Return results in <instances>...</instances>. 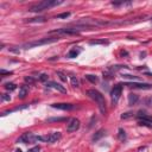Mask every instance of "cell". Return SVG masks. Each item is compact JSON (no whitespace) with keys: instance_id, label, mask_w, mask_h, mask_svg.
Returning a JSON list of instances; mask_svg holds the SVG:
<instances>
[{"instance_id":"6da1fadb","label":"cell","mask_w":152,"mask_h":152,"mask_svg":"<svg viewBox=\"0 0 152 152\" xmlns=\"http://www.w3.org/2000/svg\"><path fill=\"white\" fill-rule=\"evenodd\" d=\"M87 94H88V96L90 99H93L95 102L98 103L100 112L102 114H106L107 109H106V101H105V96H103V95L99 90H96V89H89L87 91Z\"/></svg>"},{"instance_id":"7a4b0ae2","label":"cell","mask_w":152,"mask_h":152,"mask_svg":"<svg viewBox=\"0 0 152 152\" xmlns=\"http://www.w3.org/2000/svg\"><path fill=\"white\" fill-rule=\"evenodd\" d=\"M63 1L62 0H44V1H41L33 6L30 7V11L31 12H42L49 7H52V6H57V5H61Z\"/></svg>"},{"instance_id":"3957f363","label":"cell","mask_w":152,"mask_h":152,"mask_svg":"<svg viewBox=\"0 0 152 152\" xmlns=\"http://www.w3.org/2000/svg\"><path fill=\"white\" fill-rule=\"evenodd\" d=\"M60 38L58 37H49V38H43V39H39V41H34V42H30V43H26L23 45V48L25 49H30V48H33V46H41V45H45V44H50V43H53V42H57Z\"/></svg>"},{"instance_id":"277c9868","label":"cell","mask_w":152,"mask_h":152,"mask_svg":"<svg viewBox=\"0 0 152 152\" xmlns=\"http://www.w3.org/2000/svg\"><path fill=\"white\" fill-rule=\"evenodd\" d=\"M62 138L61 132H53L48 136H37V141H44V143H56Z\"/></svg>"},{"instance_id":"5b68a950","label":"cell","mask_w":152,"mask_h":152,"mask_svg":"<svg viewBox=\"0 0 152 152\" xmlns=\"http://www.w3.org/2000/svg\"><path fill=\"white\" fill-rule=\"evenodd\" d=\"M122 93V84H117V86H114L112 91H110V98H112V102L113 105H115L119 99H120V95Z\"/></svg>"},{"instance_id":"8992f818","label":"cell","mask_w":152,"mask_h":152,"mask_svg":"<svg viewBox=\"0 0 152 152\" xmlns=\"http://www.w3.org/2000/svg\"><path fill=\"white\" fill-rule=\"evenodd\" d=\"M37 141V136H34L33 133L31 132H26L24 134H22L17 139V143H23V144H26V143H34Z\"/></svg>"},{"instance_id":"52a82bcc","label":"cell","mask_w":152,"mask_h":152,"mask_svg":"<svg viewBox=\"0 0 152 152\" xmlns=\"http://www.w3.org/2000/svg\"><path fill=\"white\" fill-rule=\"evenodd\" d=\"M138 124L140 126H145V127H150L152 128V117H148V115H145V114H143V115H138Z\"/></svg>"},{"instance_id":"ba28073f","label":"cell","mask_w":152,"mask_h":152,"mask_svg":"<svg viewBox=\"0 0 152 152\" xmlns=\"http://www.w3.org/2000/svg\"><path fill=\"white\" fill-rule=\"evenodd\" d=\"M80 120L76 119V118H72L68 121L67 124V131L68 132H76L79 128H80Z\"/></svg>"},{"instance_id":"9c48e42d","label":"cell","mask_w":152,"mask_h":152,"mask_svg":"<svg viewBox=\"0 0 152 152\" xmlns=\"http://www.w3.org/2000/svg\"><path fill=\"white\" fill-rule=\"evenodd\" d=\"M122 86H127V87H131L133 89H152V84L141 83V82H131V83H125Z\"/></svg>"},{"instance_id":"30bf717a","label":"cell","mask_w":152,"mask_h":152,"mask_svg":"<svg viewBox=\"0 0 152 152\" xmlns=\"http://www.w3.org/2000/svg\"><path fill=\"white\" fill-rule=\"evenodd\" d=\"M46 87H48V88L56 89V90H58V91H61V93H63V94L67 93V89H65L63 86H61L60 83H57V82H53V81H49V82H46Z\"/></svg>"},{"instance_id":"8fae6325","label":"cell","mask_w":152,"mask_h":152,"mask_svg":"<svg viewBox=\"0 0 152 152\" xmlns=\"http://www.w3.org/2000/svg\"><path fill=\"white\" fill-rule=\"evenodd\" d=\"M52 108H57V109H62V110H71L75 108V106L72 103H53L51 105Z\"/></svg>"},{"instance_id":"7c38bea8","label":"cell","mask_w":152,"mask_h":152,"mask_svg":"<svg viewBox=\"0 0 152 152\" xmlns=\"http://www.w3.org/2000/svg\"><path fill=\"white\" fill-rule=\"evenodd\" d=\"M106 134V131L103 129V128H101V129H99L96 133H95V134L93 136V138H91V140L93 141H98V140H100L103 136Z\"/></svg>"},{"instance_id":"4fadbf2b","label":"cell","mask_w":152,"mask_h":152,"mask_svg":"<svg viewBox=\"0 0 152 152\" xmlns=\"http://www.w3.org/2000/svg\"><path fill=\"white\" fill-rule=\"evenodd\" d=\"M138 100H139V96H138L137 94H134V93H131V94L128 95V105H129V106L136 105Z\"/></svg>"},{"instance_id":"5bb4252c","label":"cell","mask_w":152,"mask_h":152,"mask_svg":"<svg viewBox=\"0 0 152 152\" xmlns=\"http://www.w3.org/2000/svg\"><path fill=\"white\" fill-rule=\"evenodd\" d=\"M27 93H29V89H27V87L26 86H22L20 88H19V94H18V98L19 99H24L26 95H27Z\"/></svg>"},{"instance_id":"9a60e30c","label":"cell","mask_w":152,"mask_h":152,"mask_svg":"<svg viewBox=\"0 0 152 152\" xmlns=\"http://www.w3.org/2000/svg\"><path fill=\"white\" fill-rule=\"evenodd\" d=\"M27 23H45L46 22V18L44 17H36V18H30L26 20Z\"/></svg>"},{"instance_id":"2e32d148","label":"cell","mask_w":152,"mask_h":152,"mask_svg":"<svg viewBox=\"0 0 152 152\" xmlns=\"http://www.w3.org/2000/svg\"><path fill=\"white\" fill-rule=\"evenodd\" d=\"M80 53V51H77L76 49H71L69 52H68V57L69 58H75V57H77Z\"/></svg>"},{"instance_id":"e0dca14e","label":"cell","mask_w":152,"mask_h":152,"mask_svg":"<svg viewBox=\"0 0 152 152\" xmlns=\"http://www.w3.org/2000/svg\"><path fill=\"white\" fill-rule=\"evenodd\" d=\"M69 120L70 119H68V118H50L46 121L48 122H56V121H69Z\"/></svg>"},{"instance_id":"ac0fdd59","label":"cell","mask_w":152,"mask_h":152,"mask_svg":"<svg viewBox=\"0 0 152 152\" xmlns=\"http://www.w3.org/2000/svg\"><path fill=\"white\" fill-rule=\"evenodd\" d=\"M89 44H90V45H96V44H108V41H105V39H96V41H90Z\"/></svg>"},{"instance_id":"d6986e66","label":"cell","mask_w":152,"mask_h":152,"mask_svg":"<svg viewBox=\"0 0 152 152\" xmlns=\"http://www.w3.org/2000/svg\"><path fill=\"white\" fill-rule=\"evenodd\" d=\"M86 79L89 81V82H91V83H96L98 82V77H96V76H95V75H86Z\"/></svg>"},{"instance_id":"ffe728a7","label":"cell","mask_w":152,"mask_h":152,"mask_svg":"<svg viewBox=\"0 0 152 152\" xmlns=\"http://www.w3.org/2000/svg\"><path fill=\"white\" fill-rule=\"evenodd\" d=\"M118 137H119V139H120L121 141H124V140L126 139V132H125L122 128H119V134H118Z\"/></svg>"},{"instance_id":"44dd1931","label":"cell","mask_w":152,"mask_h":152,"mask_svg":"<svg viewBox=\"0 0 152 152\" xmlns=\"http://www.w3.org/2000/svg\"><path fill=\"white\" fill-rule=\"evenodd\" d=\"M5 88H6L7 90L12 91V90H14V89L17 88V86H15L14 83H10V82H8V83H6V84H5Z\"/></svg>"},{"instance_id":"7402d4cb","label":"cell","mask_w":152,"mask_h":152,"mask_svg":"<svg viewBox=\"0 0 152 152\" xmlns=\"http://www.w3.org/2000/svg\"><path fill=\"white\" fill-rule=\"evenodd\" d=\"M48 79H49L48 74H41V75H39V77H38V80L42 81V82H48Z\"/></svg>"},{"instance_id":"603a6c76","label":"cell","mask_w":152,"mask_h":152,"mask_svg":"<svg viewBox=\"0 0 152 152\" xmlns=\"http://www.w3.org/2000/svg\"><path fill=\"white\" fill-rule=\"evenodd\" d=\"M122 77H124V79H127V80H136V81L139 80V79L137 77V76H132V75H128V74H124V75H122Z\"/></svg>"},{"instance_id":"cb8c5ba5","label":"cell","mask_w":152,"mask_h":152,"mask_svg":"<svg viewBox=\"0 0 152 152\" xmlns=\"http://www.w3.org/2000/svg\"><path fill=\"white\" fill-rule=\"evenodd\" d=\"M71 84H72V87H75V88H77V87H80V83H79V80L76 79V77H71Z\"/></svg>"},{"instance_id":"d4e9b609","label":"cell","mask_w":152,"mask_h":152,"mask_svg":"<svg viewBox=\"0 0 152 152\" xmlns=\"http://www.w3.org/2000/svg\"><path fill=\"white\" fill-rule=\"evenodd\" d=\"M145 105H146L147 107H151V108H152V96H148V98L145 99Z\"/></svg>"},{"instance_id":"484cf974","label":"cell","mask_w":152,"mask_h":152,"mask_svg":"<svg viewBox=\"0 0 152 152\" xmlns=\"http://www.w3.org/2000/svg\"><path fill=\"white\" fill-rule=\"evenodd\" d=\"M70 15V13L69 12H64V13H61V14H58V15H57L56 18L57 19H62V18H68Z\"/></svg>"},{"instance_id":"4316f807","label":"cell","mask_w":152,"mask_h":152,"mask_svg":"<svg viewBox=\"0 0 152 152\" xmlns=\"http://www.w3.org/2000/svg\"><path fill=\"white\" fill-rule=\"evenodd\" d=\"M133 115V113L132 112H127V113H124L122 115H121V119H128Z\"/></svg>"},{"instance_id":"83f0119b","label":"cell","mask_w":152,"mask_h":152,"mask_svg":"<svg viewBox=\"0 0 152 152\" xmlns=\"http://www.w3.org/2000/svg\"><path fill=\"white\" fill-rule=\"evenodd\" d=\"M57 75L60 76V79H61L63 82H67V77H65V75H64L62 71H57Z\"/></svg>"},{"instance_id":"f1b7e54d","label":"cell","mask_w":152,"mask_h":152,"mask_svg":"<svg viewBox=\"0 0 152 152\" xmlns=\"http://www.w3.org/2000/svg\"><path fill=\"white\" fill-rule=\"evenodd\" d=\"M25 82H27V83H33V82H34V79L32 77V76H26V77H25Z\"/></svg>"},{"instance_id":"f546056e","label":"cell","mask_w":152,"mask_h":152,"mask_svg":"<svg viewBox=\"0 0 152 152\" xmlns=\"http://www.w3.org/2000/svg\"><path fill=\"white\" fill-rule=\"evenodd\" d=\"M29 152H41V146H34L29 150Z\"/></svg>"},{"instance_id":"4dcf8cb0","label":"cell","mask_w":152,"mask_h":152,"mask_svg":"<svg viewBox=\"0 0 152 152\" xmlns=\"http://www.w3.org/2000/svg\"><path fill=\"white\" fill-rule=\"evenodd\" d=\"M1 99H3L4 101H10V100H11V96H10L8 94H3V95H1Z\"/></svg>"},{"instance_id":"1f68e13d","label":"cell","mask_w":152,"mask_h":152,"mask_svg":"<svg viewBox=\"0 0 152 152\" xmlns=\"http://www.w3.org/2000/svg\"><path fill=\"white\" fill-rule=\"evenodd\" d=\"M12 74H13L12 71H6V70H4V69L0 70V75H1V76H4V75H12Z\"/></svg>"},{"instance_id":"d6a6232c","label":"cell","mask_w":152,"mask_h":152,"mask_svg":"<svg viewBox=\"0 0 152 152\" xmlns=\"http://www.w3.org/2000/svg\"><path fill=\"white\" fill-rule=\"evenodd\" d=\"M15 152H23V151H22V150H19V148H17V150H15Z\"/></svg>"}]
</instances>
